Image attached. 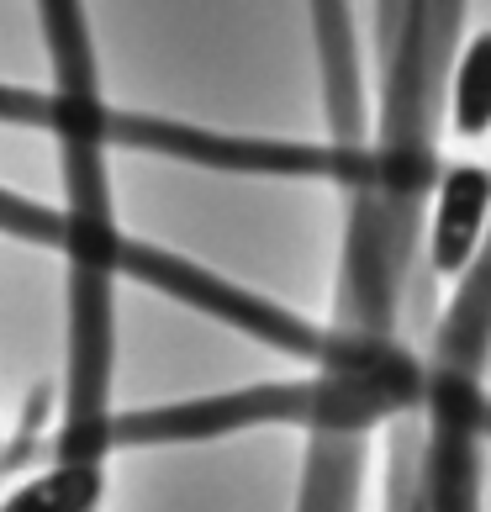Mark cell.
Masks as SVG:
<instances>
[{"instance_id": "5b68a950", "label": "cell", "mask_w": 491, "mask_h": 512, "mask_svg": "<svg viewBox=\"0 0 491 512\" xmlns=\"http://www.w3.org/2000/svg\"><path fill=\"white\" fill-rule=\"evenodd\" d=\"M396 512H423L418 497V444H402V486H396Z\"/></svg>"}, {"instance_id": "6da1fadb", "label": "cell", "mask_w": 491, "mask_h": 512, "mask_svg": "<svg viewBox=\"0 0 491 512\" xmlns=\"http://www.w3.org/2000/svg\"><path fill=\"white\" fill-rule=\"evenodd\" d=\"M491 227V169L449 164L433 175V222H428V270L460 280L476 264Z\"/></svg>"}, {"instance_id": "277c9868", "label": "cell", "mask_w": 491, "mask_h": 512, "mask_svg": "<svg viewBox=\"0 0 491 512\" xmlns=\"http://www.w3.org/2000/svg\"><path fill=\"white\" fill-rule=\"evenodd\" d=\"M423 6V32H428V74L433 85H449V69H455V37L465 22V0H418Z\"/></svg>"}, {"instance_id": "3957f363", "label": "cell", "mask_w": 491, "mask_h": 512, "mask_svg": "<svg viewBox=\"0 0 491 512\" xmlns=\"http://www.w3.org/2000/svg\"><path fill=\"white\" fill-rule=\"evenodd\" d=\"M449 127L460 138H486L491 132V32H476L449 69Z\"/></svg>"}, {"instance_id": "7a4b0ae2", "label": "cell", "mask_w": 491, "mask_h": 512, "mask_svg": "<svg viewBox=\"0 0 491 512\" xmlns=\"http://www.w3.org/2000/svg\"><path fill=\"white\" fill-rule=\"evenodd\" d=\"M101 470L85 465V460H69V465H53L43 476H32L27 486H16L0 497V512H90L101 502Z\"/></svg>"}, {"instance_id": "8992f818", "label": "cell", "mask_w": 491, "mask_h": 512, "mask_svg": "<svg viewBox=\"0 0 491 512\" xmlns=\"http://www.w3.org/2000/svg\"><path fill=\"white\" fill-rule=\"evenodd\" d=\"M396 16H402V0H386V43H391V32H396Z\"/></svg>"}]
</instances>
